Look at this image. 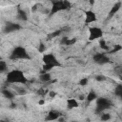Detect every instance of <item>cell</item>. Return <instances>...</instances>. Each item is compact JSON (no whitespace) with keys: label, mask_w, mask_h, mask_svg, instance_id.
<instances>
[{"label":"cell","mask_w":122,"mask_h":122,"mask_svg":"<svg viewBox=\"0 0 122 122\" xmlns=\"http://www.w3.org/2000/svg\"><path fill=\"white\" fill-rule=\"evenodd\" d=\"M60 116H61V113H60L59 112L52 110V111L49 112V113L47 114V116H46L45 119H46L47 121H53V120H57Z\"/></svg>","instance_id":"obj_11"},{"label":"cell","mask_w":122,"mask_h":122,"mask_svg":"<svg viewBox=\"0 0 122 122\" xmlns=\"http://www.w3.org/2000/svg\"><path fill=\"white\" fill-rule=\"evenodd\" d=\"M120 8H121V2L118 1V2H116V3L112 6V8L111 9V10H110V12H109V18L112 17V16L120 10Z\"/></svg>","instance_id":"obj_12"},{"label":"cell","mask_w":122,"mask_h":122,"mask_svg":"<svg viewBox=\"0 0 122 122\" xmlns=\"http://www.w3.org/2000/svg\"><path fill=\"white\" fill-rule=\"evenodd\" d=\"M2 93H3V95H4L6 98H8V99H12V98L14 97V93H13L12 92L9 91V90H3V91H2Z\"/></svg>","instance_id":"obj_19"},{"label":"cell","mask_w":122,"mask_h":122,"mask_svg":"<svg viewBox=\"0 0 122 122\" xmlns=\"http://www.w3.org/2000/svg\"><path fill=\"white\" fill-rule=\"evenodd\" d=\"M93 3H94V0H90V4H92V5Z\"/></svg>","instance_id":"obj_32"},{"label":"cell","mask_w":122,"mask_h":122,"mask_svg":"<svg viewBox=\"0 0 122 122\" xmlns=\"http://www.w3.org/2000/svg\"><path fill=\"white\" fill-rule=\"evenodd\" d=\"M17 18L21 21H27L28 20V15L27 12L25 10H23L22 9L18 8L17 9Z\"/></svg>","instance_id":"obj_14"},{"label":"cell","mask_w":122,"mask_h":122,"mask_svg":"<svg viewBox=\"0 0 122 122\" xmlns=\"http://www.w3.org/2000/svg\"><path fill=\"white\" fill-rule=\"evenodd\" d=\"M112 106V102L106 97H99L96 98V109H95V112L97 114L103 112L105 110L110 109Z\"/></svg>","instance_id":"obj_5"},{"label":"cell","mask_w":122,"mask_h":122,"mask_svg":"<svg viewBox=\"0 0 122 122\" xmlns=\"http://www.w3.org/2000/svg\"><path fill=\"white\" fill-rule=\"evenodd\" d=\"M99 46H100V48L102 50H105V51H108L109 50V47L107 46V44H106V42H105L104 39H100L99 40Z\"/></svg>","instance_id":"obj_20"},{"label":"cell","mask_w":122,"mask_h":122,"mask_svg":"<svg viewBox=\"0 0 122 122\" xmlns=\"http://www.w3.org/2000/svg\"><path fill=\"white\" fill-rule=\"evenodd\" d=\"M7 82L8 83H20V84H26L28 82V79L24 75L23 71L19 70H12L7 74Z\"/></svg>","instance_id":"obj_2"},{"label":"cell","mask_w":122,"mask_h":122,"mask_svg":"<svg viewBox=\"0 0 122 122\" xmlns=\"http://www.w3.org/2000/svg\"><path fill=\"white\" fill-rule=\"evenodd\" d=\"M7 70V63L3 60H0V72H4Z\"/></svg>","instance_id":"obj_21"},{"label":"cell","mask_w":122,"mask_h":122,"mask_svg":"<svg viewBox=\"0 0 122 122\" xmlns=\"http://www.w3.org/2000/svg\"><path fill=\"white\" fill-rule=\"evenodd\" d=\"M10 59L17 60V59H30V55L25 48L23 47H15L11 53L10 54Z\"/></svg>","instance_id":"obj_4"},{"label":"cell","mask_w":122,"mask_h":122,"mask_svg":"<svg viewBox=\"0 0 122 122\" xmlns=\"http://www.w3.org/2000/svg\"><path fill=\"white\" fill-rule=\"evenodd\" d=\"M87 84H88V78H82L79 81V85H81V86H86Z\"/></svg>","instance_id":"obj_26"},{"label":"cell","mask_w":122,"mask_h":122,"mask_svg":"<svg viewBox=\"0 0 122 122\" xmlns=\"http://www.w3.org/2000/svg\"><path fill=\"white\" fill-rule=\"evenodd\" d=\"M71 6V5L69 2V0H54V1H52V6H51V9L50 10L49 15L52 16L54 13H56L58 11L70 10Z\"/></svg>","instance_id":"obj_3"},{"label":"cell","mask_w":122,"mask_h":122,"mask_svg":"<svg viewBox=\"0 0 122 122\" xmlns=\"http://www.w3.org/2000/svg\"><path fill=\"white\" fill-rule=\"evenodd\" d=\"M40 80L42 82H45V83H48L51 81V74L49 72H42L41 75H40Z\"/></svg>","instance_id":"obj_16"},{"label":"cell","mask_w":122,"mask_h":122,"mask_svg":"<svg viewBox=\"0 0 122 122\" xmlns=\"http://www.w3.org/2000/svg\"><path fill=\"white\" fill-rule=\"evenodd\" d=\"M89 31H90V35H89V40L92 41L95 40L97 38H101L103 36V30L100 28L97 27H91L89 28Z\"/></svg>","instance_id":"obj_6"},{"label":"cell","mask_w":122,"mask_h":122,"mask_svg":"<svg viewBox=\"0 0 122 122\" xmlns=\"http://www.w3.org/2000/svg\"><path fill=\"white\" fill-rule=\"evenodd\" d=\"M122 50V46H120V45H115L114 46V48L112 50V51H109V53H115V52H117V51H121Z\"/></svg>","instance_id":"obj_23"},{"label":"cell","mask_w":122,"mask_h":122,"mask_svg":"<svg viewBox=\"0 0 122 122\" xmlns=\"http://www.w3.org/2000/svg\"><path fill=\"white\" fill-rule=\"evenodd\" d=\"M85 98H86V97H85V95H84V94H81V95H79V99H80V100H84Z\"/></svg>","instance_id":"obj_30"},{"label":"cell","mask_w":122,"mask_h":122,"mask_svg":"<svg viewBox=\"0 0 122 122\" xmlns=\"http://www.w3.org/2000/svg\"><path fill=\"white\" fill-rule=\"evenodd\" d=\"M97 98V95H96V93L94 92H90L89 93H88V95L86 96V99H87V101H88V103H90V102H92V101H93L94 99H96Z\"/></svg>","instance_id":"obj_17"},{"label":"cell","mask_w":122,"mask_h":122,"mask_svg":"<svg viewBox=\"0 0 122 122\" xmlns=\"http://www.w3.org/2000/svg\"><path fill=\"white\" fill-rule=\"evenodd\" d=\"M21 29V26L18 23H12V22H8L4 28V32L5 33H10L13 31H17Z\"/></svg>","instance_id":"obj_8"},{"label":"cell","mask_w":122,"mask_h":122,"mask_svg":"<svg viewBox=\"0 0 122 122\" xmlns=\"http://www.w3.org/2000/svg\"><path fill=\"white\" fill-rule=\"evenodd\" d=\"M114 94L117 97H119V98L122 97V85L121 84H118L115 87V89H114Z\"/></svg>","instance_id":"obj_18"},{"label":"cell","mask_w":122,"mask_h":122,"mask_svg":"<svg viewBox=\"0 0 122 122\" xmlns=\"http://www.w3.org/2000/svg\"><path fill=\"white\" fill-rule=\"evenodd\" d=\"M76 42V38H68V37H63L60 41V44L61 45H64V46H71L73 45L74 43Z\"/></svg>","instance_id":"obj_13"},{"label":"cell","mask_w":122,"mask_h":122,"mask_svg":"<svg viewBox=\"0 0 122 122\" xmlns=\"http://www.w3.org/2000/svg\"><path fill=\"white\" fill-rule=\"evenodd\" d=\"M101 113H102V112H101ZM100 119H101L102 121H108V120L111 119V114H110V113H102V114L100 115Z\"/></svg>","instance_id":"obj_22"},{"label":"cell","mask_w":122,"mask_h":122,"mask_svg":"<svg viewBox=\"0 0 122 122\" xmlns=\"http://www.w3.org/2000/svg\"><path fill=\"white\" fill-rule=\"evenodd\" d=\"M45 50H46V46H45L43 43H40V45L38 46V51L42 53V52L45 51Z\"/></svg>","instance_id":"obj_25"},{"label":"cell","mask_w":122,"mask_h":122,"mask_svg":"<svg viewBox=\"0 0 122 122\" xmlns=\"http://www.w3.org/2000/svg\"><path fill=\"white\" fill-rule=\"evenodd\" d=\"M78 107V102L75 99H68L67 100V108L68 109H73V108H77Z\"/></svg>","instance_id":"obj_15"},{"label":"cell","mask_w":122,"mask_h":122,"mask_svg":"<svg viewBox=\"0 0 122 122\" xmlns=\"http://www.w3.org/2000/svg\"><path fill=\"white\" fill-rule=\"evenodd\" d=\"M70 29H71L70 27H64V28H62V29L53 30L52 32H51L50 34H48V40H51V39H52V38H55V37L60 36L63 32H65V31H69Z\"/></svg>","instance_id":"obj_9"},{"label":"cell","mask_w":122,"mask_h":122,"mask_svg":"<svg viewBox=\"0 0 122 122\" xmlns=\"http://www.w3.org/2000/svg\"><path fill=\"white\" fill-rule=\"evenodd\" d=\"M39 104H40V105L44 104V100H40V101H39Z\"/></svg>","instance_id":"obj_31"},{"label":"cell","mask_w":122,"mask_h":122,"mask_svg":"<svg viewBox=\"0 0 122 122\" xmlns=\"http://www.w3.org/2000/svg\"><path fill=\"white\" fill-rule=\"evenodd\" d=\"M37 93L39 95H42V96H45L47 93H48V90H45V89H40L37 91Z\"/></svg>","instance_id":"obj_24"},{"label":"cell","mask_w":122,"mask_h":122,"mask_svg":"<svg viewBox=\"0 0 122 122\" xmlns=\"http://www.w3.org/2000/svg\"><path fill=\"white\" fill-rule=\"evenodd\" d=\"M19 94H25L26 93V91L25 90H19V92H18Z\"/></svg>","instance_id":"obj_29"},{"label":"cell","mask_w":122,"mask_h":122,"mask_svg":"<svg viewBox=\"0 0 122 122\" xmlns=\"http://www.w3.org/2000/svg\"><path fill=\"white\" fill-rule=\"evenodd\" d=\"M92 59L96 64H99V65H104L110 62V58L109 56H107L106 53H95L92 56Z\"/></svg>","instance_id":"obj_7"},{"label":"cell","mask_w":122,"mask_h":122,"mask_svg":"<svg viewBox=\"0 0 122 122\" xmlns=\"http://www.w3.org/2000/svg\"><path fill=\"white\" fill-rule=\"evenodd\" d=\"M42 61L44 62V65H43V68H42V72H48L51 69L61 66V63L57 60V58L52 53L44 54V56L42 58Z\"/></svg>","instance_id":"obj_1"},{"label":"cell","mask_w":122,"mask_h":122,"mask_svg":"<svg viewBox=\"0 0 122 122\" xmlns=\"http://www.w3.org/2000/svg\"><path fill=\"white\" fill-rule=\"evenodd\" d=\"M95 79H96L97 81H104V80H106V76H104V75H102V74L96 75V76H95Z\"/></svg>","instance_id":"obj_27"},{"label":"cell","mask_w":122,"mask_h":122,"mask_svg":"<svg viewBox=\"0 0 122 122\" xmlns=\"http://www.w3.org/2000/svg\"><path fill=\"white\" fill-rule=\"evenodd\" d=\"M56 95V92H50V96L51 97H54Z\"/></svg>","instance_id":"obj_28"},{"label":"cell","mask_w":122,"mask_h":122,"mask_svg":"<svg viewBox=\"0 0 122 122\" xmlns=\"http://www.w3.org/2000/svg\"><path fill=\"white\" fill-rule=\"evenodd\" d=\"M96 21V14L92 10H86L85 11V23L90 24Z\"/></svg>","instance_id":"obj_10"}]
</instances>
